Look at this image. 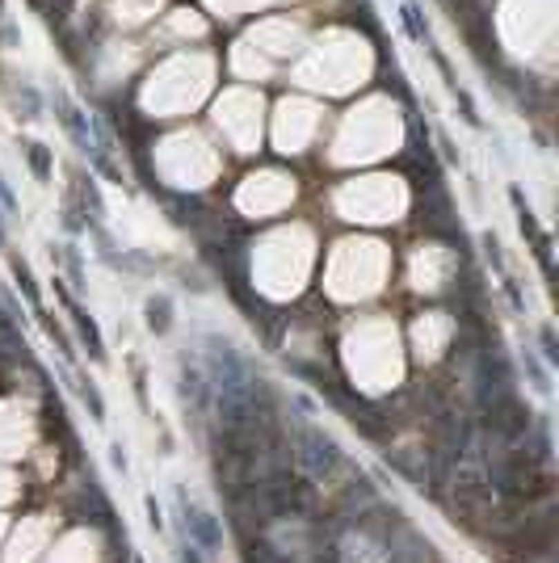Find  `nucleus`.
Returning <instances> with one entry per match:
<instances>
[{
    "mask_svg": "<svg viewBox=\"0 0 559 563\" xmlns=\"http://www.w3.org/2000/svg\"><path fill=\"white\" fill-rule=\"evenodd\" d=\"M147 324H151V328H160V332L169 328V303H164V298H160V303H156V298L147 303Z\"/></svg>",
    "mask_w": 559,
    "mask_h": 563,
    "instance_id": "obj_1",
    "label": "nucleus"
}]
</instances>
